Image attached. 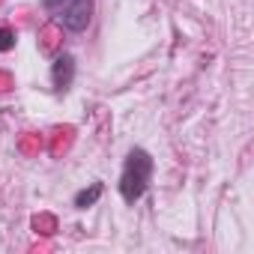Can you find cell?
<instances>
[{
	"label": "cell",
	"instance_id": "obj_3",
	"mask_svg": "<svg viewBox=\"0 0 254 254\" xmlns=\"http://www.w3.org/2000/svg\"><path fill=\"white\" fill-rule=\"evenodd\" d=\"M51 81H54L57 93H63V90L72 87V81H75V60H72V54H60L51 63Z\"/></svg>",
	"mask_w": 254,
	"mask_h": 254
},
{
	"label": "cell",
	"instance_id": "obj_5",
	"mask_svg": "<svg viewBox=\"0 0 254 254\" xmlns=\"http://www.w3.org/2000/svg\"><path fill=\"white\" fill-rule=\"evenodd\" d=\"M15 30L12 27H0V54H6V51H12L15 48Z\"/></svg>",
	"mask_w": 254,
	"mask_h": 254
},
{
	"label": "cell",
	"instance_id": "obj_4",
	"mask_svg": "<svg viewBox=\"0 0 254 254\" xmlns=\"http://www.w3.org/2000/svg\"><path fill=\"white\" fill-rule=\"evenodd\" d=\"M102 191H105V186H102V183H93L90 189H81V191L75 194V206H78V209H87V206H93V203L102 197Z\"/></svg>",
	"mask_w": 254,
	"mask_h": 254
},
{
	"label": "cell",
	"instance_id": "obj_2",
	"mask_svg": "<svg viewBox=\"0 0 254 254\" xmlns=\"http://www.w3.org/2000/svg\"><path fill=\"white\" fill-rule=\"evenodd\" d=\"M45 12L69 33H84L93 21V0H42Z\"/></svg>",
	"mask_w": 254,
	"mask_h": 254
},
{
	"label": "cell",
	"instance_id": "obj_1",
	"mask_svg": "<svg viewBox=\"0 0 254 254\" xmlns=\"http://www.w3.org/2000/svg\"><path fill=\"white\" fill-rule=\"evenodd\" d=\"M153 171H156V162L147 150H141V147L129 150V156L123 162V174H120V194L126 203H135L147 194Z\"/></svg>",
	"mask_w": 254,
	"mask_h": 254
}]
</instances>
